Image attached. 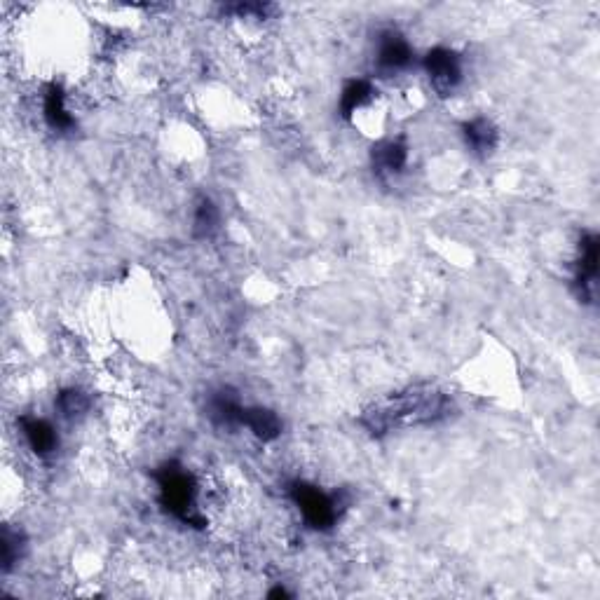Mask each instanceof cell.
<instances>
[{"label": "cell", "instance_id": "9a60e30c", "mask_svg": "<svg viewBox=\"0 0 600 600\" xmlns=\"http://www.w3.org/2000/svg\"><path fill=\"white\" fill-rule=\"evenodd\" d=\"M26 549V537L22 530H12L5 525L0 535V563H3V575L12 572V568L22 561Z\"/></svg>", "mask_w": 600, "mask_h": 600}, {"label": "cell", "instance_id": "3957f363", "mask_svg": "<svg viewBox=\"0 0 600 600\" xmlns=\"http://www.w3.org/2000/svg\"><path fill=\"white\" fill-rule=\"evenodd\" d=\"M289 500L296 504L303 521L308 523V528L317 530V533H329L333 525H338L340 516L345 514L350 500L343 493H326L315 483L310 481H291L286 486Z\"/></svg>", "mask_w": 600, "mask_h": 600}, {"label": "cell", "instance_id": "30bf717a", "mask_svg": "<svg viewBox=\"0 0 600 600\" xmlns=\"http://www.w3.org/2000/svg\"><path fill=\"white\" fill-rule=\"evenodd\" d=\"M460 132L467 148L472 150V155H476V158H488V155H493L497 143H500V129H497L493 120L483 118V115L462 122Z\"/></svg>", "mask_w": 600, "mask_h": 600}, {"label": "cell", "instance_id": "2e32d148", "mask_svg": "<svg viewBox=\"0 0 600 600\" xmlns=\"http://www.w3.org/2000/svg\"><path fill=\"white\" fill-rule=\"evenodd\" d=\"M54 408H57L61 418L75 420V418H83V415L87 413V408H90V399H87V394L83 390L66 387V390H61L57 394V399H54Z\"/></svg>", "mask_w": 600, "mask_h": 600}, {"label": "cell", "instance_id": "52a82bcc", "mask_svg": "<svg viewBox=\"0 0 600 600\" xmlns=\"http://www.w3.org/2000/svg\"><path fill=\"white\" fill-rule=\"evenodd\" d=\"M408 160H411V150H408V143L404 136L385 139L380 141L378 146H373V153H371L373 174L378 176L380 181L399 179V176L406 172Z\"/></svg>", "mask_w": 600, "mask_h": 600}, {"label": "cell", "instance_id": "277c9868", "mask_svg": "<svg viewBox=\"0 0 600 600\" xmlns=\"http://www.w3.org/2000/svg\"><path fill=\"white\" fill-rule=\"evenodd\" d=\"M422 71H425L429 85L439 97H453L458 87L465 80V68H462V57L450 47H432L422 57Z\"/></svg>", "mask_w": 600, "mask_h": 600}, {"label": "cell", "instance_id": "ac0fdd59", "mask_svg": "<svg viewBox=\"0 0 600 600\" xmlns=\"http://www.w3.org/2000/svg\"><path fill=\"white\" fill-rule=\"evenodd\" d=\"M270 598H289V591L282 589V586H277V589L270 591Z\"/></svg>", "mask_w": 600, "mask_h": 600}, {"label": "cell", "instance_id": "9c48e42d", "mask_svg": "<svg viewBox=\"0 0 600 600\" xmlns=\"http://www.w3.org/2000/svg\"><path fill=\"white\" fill-rule=\"evenodd\" d=\"M244 406L247 404H242L240 394L230 390V387H221V390L211 392V397L207 399V415L214 427L233 432V429L242 427Z\"/></svg>", "mask_w": 600, "mask_h": 600}, {"label": "cell", "instance_id": "5b68a950", "mask_svg": "<svg viewBox=\"0 0 600 600\" xmlns=\"http://www.w3.org/2000/svg\"><path fill=\"white\" fill-rule=\"evenodd\" d=\"M415 64V52L404 33L397 29H385L375 43V71L383 78H392L408 71Z\"/></svg>", "mask_w": 600, "mask_h": 600}, {"label": "cell", "instance_id": "6da1fadb", "mask_svg": "<svg viewBox=\"0 0 600 600\" xmlns=\"http://www.w3.org/2000/svg\"><path fill=\"white\" fill-rule=\"evenodd\" d=\"M455 411L453 399L434 385H411L387 394L359 415V425L373 436H387L399 429L427 427L448 420Z\"/></svg>", "mask_w": 600, "mask_h": 600}, {"label": "cell", "instance_id": "8fae6325", "mask_svg": "<svg viewBox=\"0 0 600 600\" xmlns=\"http://www.w3.org/2000/svg\"><path fill=\"white\" fill-rule=\"evenodd\" d=\"M43 118L52 132L66 134L75 127V118L66 106V92L57 83H50L43 92Z\"/></svg>", "mask_w": 600, "mask_h": 600}, {"label": "cell", "instance_id": "4fadbf2b", "mask_svg": "<svg viewBox=\"0 0 600 600\" xmlns=\"http://www.w3.org/2000/svg\"><path fill=\"white\" fill-rule=\"evenodd\" d=\"M373 97H375V90L368 80H364V78L347 80V83L343 85V90H340V99H338L340 118L350 120L352 115L361 111V108H364Z\"/></svg>", "mask_w": 600, "mask_h": 600}, {"label": "cell", "instance_id": "7a4b0ae2", "mask_svg": "<svg viewBox=\"0 0 600 600\" xmlns=\"http://www.w3.org/2000/svg\"><path fill=\"white\" fill-rule=\"evenodd\" d=\"M158 483V502L165 514H169L190 528H204L207 518L202 516L197 500H200V486L193 472H188L181 462L169 460L153 472Z\"/></svg>", "mask_w": 600, "mask_h": 600}, {"label": "cell", "instance_id": "ba28073f", "mask_svg": "<svg viewBox=\"0 0 600 600\" xmlns=\"http://www.w3.org/2000/svg\"><path fill=\"white\" fill-rule=\"evenodd\" d=\"M19 427H22L26 446L31 448V453L36 455V458L50 460L59 453L61 441L52 422L36 418V415H22V418H19Z\"/></svg>", "mask_w": 600, "mask_h": 600}, {"label": "cell", "instance_id": "7c38bea8", "mask_svg": "<svg viewBox=\"0 0 600 600\" xmlns=\"http://www.w3.org/2000/svg\"><path fill=\"white\" fill-rule=\"evenodd\" d=\"M242 427H247L256 439H261L265 443L275 441L282 436L284 422L279 420V415L270 408L263 406H244L242 413Z\"/></svg>", "mask_w": 600, "mask_h": 600}, {"label": "cell", "instance_id": "5bb4252c", "mask_svg": "<svg viewBox=\"0 0 600 600\" xmlns=\"http://www.w3.org/2000/svg\"><path fill=\"white\" fill-rule=\"evenodd\" d=\"M221 225V211L214 204V200L207 195L197 197L195 211H193V237L195 240H211L218 233Z\"/></svg>", "mask_w": 600, "mask_h": 600}, {"label": "cell", "instance_id": "e0dca14e", "mask_svg": "<svg viewBox=\"0 0 600 600\" xmlns=\"http://www.w3.org/2000/svg\"><path fill=\"white\" fill-rule=\"evenodd\" d=\"M275 8L272 5L265 3H240V5H230V8H225V12H235L237 17H254V19H265L268 17V12H272Z\"/></svg>", "mask_w": 600, "mask_h": 600}, {"label": "cell", "instance_id": "8992f818", "mask_svg": "<svg viewBox=\"0 0 600 600\" xmlns=\"http://www.w3.org/2000/svg\"><path fill=\"white\" fill-rule=\"evenodd\" d=\"M596 279H598V235L582 233V237H579L575 275H572V286H575L577 298L582 300V303H593V298H596Z\"/></svg>", "mask_w": 600, "mask_h": 600}]
</instances>
